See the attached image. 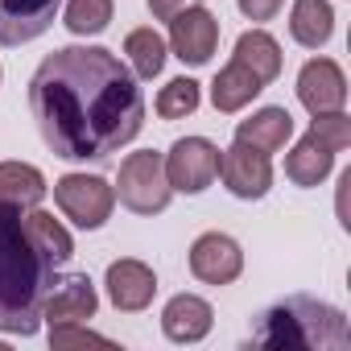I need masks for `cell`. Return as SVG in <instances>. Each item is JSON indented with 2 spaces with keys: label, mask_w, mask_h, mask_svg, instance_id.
I'll return each instance as SVG.
<instances>
[{
  "label": "cell",
  "mask_w": 351,
  "mask_h": 351,
  "mask_svg": "<svg viewBox=\"0 0 351 351\" xmlns=\"http://www.w3.org/2000/svg\"><path fill=\"white\" fill-rule=\"evenodd\" d=\"M219 178L236 199L252 203V199H265L273 186V161H269V153L236 141L232 149H219Z\"/></svg>",
  "instance_id": "cell-8"
},
{
  "label": "cell",
  "mask_w": 351,
  "mask_h": 351,
  "mask_svg": "<svg viewBox=\"0 0 351 351\" xmlns=\"http://www.w3.org/2000/svg\"><path fill=\"white\" fill-rule=\"evenodd\" d=\"M289 136H293V116L285 108H261V112H252L248 120L236 124V141H244V145H252L269 157L281 153Z\"/></svg>",
  "instance_id": "cell-16"
},
{
  "label": "cell",
  "mask_w": 351,
  "mask_h": 351,
  "mask_svg": "<svg viewBox=\"0 0 351 351\" xmlns=\"http://www.w3.org/2000/svg\"><path fill=\"white\" fill-rule=\"evenodd\" d=\"M46 199V178L38 165L25 161H0V203H13V207H38Z\"/></svg>",
  "instance_id": "cell-19"
},
{
  "label": "cell",
  "mask_w": 351,
  "mask_h": 351,
  "mask_svg": "<svg viewBox=\"0 0 351 351\" xmlns=\"http://www.w3.org/2000/svg\"><path fill=\"white\" fill-rule=\"evenodd\" d=\"M182 9H186V0H149V13L157 21H169L173 13H182Z\"/></svg>",
  "instance_id": "cell-28"
},
{
  "label": "cell",
  "mask_w": 351,
  "mask_h": 351,
  "mask_svg": "<svg viewBox=\"0 0 351 351\" xmlns=\"http://www.w3.org/2000/svg\"><path fill=\"white\" fill-rule=\"evenodd\" d=\"M104 285H108V302H112L116 310H124V314H141V310L153 302V293H157L153 269H149L145 261H132V256L112 261Z\"/></svg>",
  "instance_id": "cell-12"
},
{
  "label": "cell",
  "mask_w": 351,
  "mask_h": 351,
  "mask_svg": "<svg viewBox=\"0 0 351 351\" xmlns=\"http://www.w3.org/2000/svg\"><path fill=\"white\" fill-rule=\"evenodd\" d=\"M29 112L62 161H108L136 141L145 95L128 62L104 46H62L29 79Z\"/></svg>",
  "instance_id": "cell-1"
},
{
  "label": "cell",
  "mask_w": 351,
  "mask_h": 351,
  "mask_svg": "<svg viewBox=\"0 0 351 351\" xmlns=\"http://www.w3.org/2000/svg\"><path fill=\"white\" fill-rule=\"evenodd\" d=\"M116 199L132 211V215H161L173 199V186L165 178V161L153 149L128 153L120 165V182H116Z\"/></svg>",
  "instance_id": "cell-4"
},
{
  "label": "cell",
  "mask_w": 351,
  "mask_h": 351,
  "mask_svg": "<svg viewBox=\"0 0 351 351\" xmlns=\"http://www.w3.org/2000/svg\"><path fill=\"white\" fill-rule=\"evenodd\" d=\"M252 343L265 351H343L351 343V330L339 306L310 293H293L256 314Z\"/></svg>",
  "instance_id": "cell-3"
},
{
  "label": "cell",
  "mask_w": 351,
  "mask_h": 351,
  "mask_svg": "<svg viewBox=\"0 0 351 351\" xmlns=\"http://www.w3.org/2000/svg\"><path fill=\"white\" fill-rule=\"evenodd\" d=\"M169 46L173 58L186 62V66H207L215 46H219V21L211 9L203 5H186L182 13L169 17Z\"/></svg>",
  "instance_id": "cell-7"
},
{
  "label": "cell",
  "mask_w": 351,
  "mask_h": 351,
  "mask_svg": "<svg viewBox=\"0 0 351 351\" xmlns=\"http://www.w3.org/2000/svg\"><path fill=\"white\" fill-rule=\"evenodd\" d=\"M54 203L75 228L95 232V228H104L112 219L116 186H108L99 173H62L54 182Z\"/></svg>",
  "instance_id": "cell-5"
},
{
  "label": "cell",
  "mask_w": 351,
  "mask_h": 351,
  "mask_svg": "<svg viewBox=\"0 0 351 351\" xmlns=\"http://www.w3.org/2000/svg\"><path fill=\"white\" fill-rule=\"evenodd\" d=\"M330 169H335V149H326L314 132H306L293 149H289V157H285V178L293 182V186H322L326 178H330Z\"/></svg>",
  "instance_id": "cell-15"
},
{
  "label": "cell",
  "mask_w": 351,
  "mask_h": 351,
  "mask_svg": "<svg viewBox=\"0 0 351 351\" xmlns=\"http://www.w3.org/2000/svg\"><path fill=\"white\" fill-rule=\"evenodd\" d=\"M165 161V178L178 195H203L219 178V145L207 136H182L173 141Z\"/></svg>",
  "instance_id": "cell-6"
},
{
  "label": "cell",
  "mask_w": 351,
  "mask_h": 351,
  "mask_svg": "<svg viewBox=\"0 0 351 351\" xmlns=\"http://www.w3.org/2000/svg\"><path fill=\"white\" fill-rule=\"evenodd\" d=\"M310 132H314L326 149L343 153V149L351 145V116H343V108H339V112H318L314 124H310Z\"/></svg>",
  "instance_id": "cell-25"
},
{
  "label": "cell",
  "mask_w": 351,
  "mask_h": 351,
  "mask_svg": "<svg viewBox=\"0 0 351 351\" xmlns=\"http://www.w3.org/2000/svg\"><path fill=\"white\" fill-rule=\"evenodd\" d=\"M236 62H244L265 87L281 75V46H277V38L273 34H265V29H248V34H240V42H236V54H232Z\"/></svg>",
  "instance_id": "cell-20"
},
{
  "label": "cell",
  "mask_w": 351,
  "mask_h": 351,
  "mask_svg": "<svg viewBox=\"0 0 351 351\" xmlns=\"http://www.w3.org/2000/svg\"><path fill=\"white\" fill-rule=\"evenodd\" d=\"M203 104V87L195 83V79H169L161 91H157V116L161 120H182V116H191L195 108Z\"/></svg>",
  "instance_id": "cell-24"
},
{
  "label": "cell",
  "mask_w": 351,
  "mask_h": 351,
  "mask_svg": "<svg viewBox=\"0 0 351 351\" xmlns=\"http://www.w3.org/2000/svg\"><path fill=\"white\" fill-rule=\"evenodd\" d=\"M21 223H25V232H29V240L54 261V265H66L71 256H75V240H71V232L50 215V211H38V207H25L21 211Z\"/></svg>",
  "instance_id": "cell-21"
},
{
  "label": "cell",
  "mask_w": 351,
  "mask_h": 351,
  "mask_svg": "<svg viewBox=\"0 0 351 351\" xmlns=\"http://www.w3.org/2000/svg\"><path fill=\"white\" fill-rule=\"evenodd\" d=\"M289 34L306 50H322L335 34V9L330 0H293L289 9Z\"/></svg>",
  "instance_id": "cell-18"
},
{
  "label": "cell",
  "mask_w": 351,
  "mask_h": 351,
  "mask_svg": "<svg viewBox=\"0 0 351 351\" xmlns=\"http://www.w3.org/2000/svg\"><path fill=\"white\" fill-rule=\"evenodd\" d=\"M62 25L75 38H95L112 25V0H66V17Z\"/></svg>",
  "instance_id": "cell-23"
},
{
  "label": "cell",
  "mask_w": 351,
  "mask_h": 351,
  "mask_svg": "<svg viewBox=\"0 0 351 351\" xmlns=\"http://www.w3.org/2000/svg\"><path fill=\"white\" fill-rule=\"evenodd\" d=\"M62 9V0H0V46H25L42 38Z\"/></svg>",
  "instance_id": "cell-11"
},
{
  "label": "cell",
  "mask_w": 351,
  "mask_h": 351,
  "mask_svg": "<svg viewBox=\"0 0 351 351\" xmlns=\"http://www.w3.org/2000/svg\"><path fill=\"white\" fill-rule=\"evenodd\" d=\"M298 99L310 116L318 112H339L347 104V79H343V66L330 62V58H310L302 71H298Z\"/></svg>",
  "instance_id": "cell-10"
},
{
  "label": "cell",
  "mask_w": 351,
  "mask_h": 351,
  "mask_svg": "<svg viewBox=\"0 0 351 351\" xmlns=\"http://www.w3.org/2000/svg\"><path fill=\"white\" fill-rule=\"evenodd\" d=\"M54 285H58V289H50V298H46V306H42V318H46L50 326L95 318L99 298H95V285H91L87 273H71V277H62V281H54Z\"/></svg>",
  "instance_id": "cell-14"
},
{
  "label": "cell",
  "mask_w": 351,
  "mask_h": 351,
  "mask_svg": "<svg viewBox=\"0 0 351 351\" xmlns=\"http://www.w3.org/2000/svg\"><path fill=\"white\" fill-rule=\"evenodd\" d=\"M236 5H240V13L248 21H273L285 9V0H236Z\"/></svg>",
  "instance_id": "cell-27"
},
{
  "label": "cell",
  "mask_w": 351,
  "mask_h": 351,
  "mask_svg": "<svg viewBox=\"0 0 351 351\" xmlns=\"http://www.w3.org/2000/svg\"><path fill=\"white\" fill-rule=\"evenodd\" d=\"M261 91H265V83H261L244 62H236V58H232V62L215 75V83H211V104H215V112L232 116V112L248 108Z\"/></svg>",
  "instance_id": "cell-17"
},
{
  "label": "cell",
  "mask_w": 351,
  "mask_h": 351,
  "mask_svg": "<svg viewBox=\"0 0 351 351\" xmlns=\"http://www.w3.org/2000/svg\"><path fill=\"white\" fill-rule=\"evenodd\" d=\"M124 58H128V71L149 83V79H157L161 66H165V38H161L153 25L132 29V34L124 38Z\"/></svg>",
  "instance_id": "cell-22"
},
{
  "label": "cell",
  "mask_w": 351,
  "mask_h": 351,
  "mask_svg": "<svg viewBox=\"0 0 351 351\" xmlns=\"http://www.w3.org/2000/svg\"><path fill=\"white\" fill-rule=\"evenodd\" d=\"M211 322H215V310L199 293H173L161 310V330L169 343H203L211 335Z\"/></svg>",
  "instance_id": "cell-13"
},
{
  "label": "cell",
  "mask_w": 351,
  "mask_h": 351,
  "mask_svg": "<svg viewBox=\"0 0 351 351\" xmlns=\"http://www.w3.org/2000/svg\"><path fill=\"white\" fill-rule=\"evenodd\" d=\"M54 261L29 240L21 223V207L0 203V330L5 335H38L42 306L54 289Z\"/></svg>",
  "instance_id": "cell-2"
},
{
  "label": "cell",
  "mask_w": 351,
  "mask_h": 351,
  "mask_svg": "<svg viewBox=\"0 0 351 351\" xmlns=\"http://www.w3.org/2000/svg\"><path fill=\"white\" fill-rule=\"evenodd\" d=\"M191 273L203 285H232L244 273V252L232 236L223 232H203L191 244Z\"/></svg>",
  "instance_id": "cell-9"
},
{
  "label": "cell",
  "mask_w": 351,
  "mask_h": 351,
  "mask_svg": "<svg viewBox=\"0 0 351 351\" xmlns=\"http://www.w3.org/2000/svg\"><path fill=\"white\" fill-rule=\"evenodd\" d=\"M83 343H99V347H112V339L95 335L91 326L83 322H62V326H50V347L54 351H66V347H83Z\"/></svg>",
  "instance_id": "cell-26"
}]
</instances>
